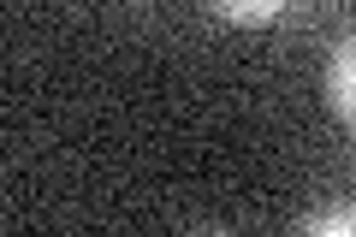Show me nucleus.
Returning <instances> with one entry per match:
<instances>
[{"label":"nucleus","mask_w":356,"mask_h":237,"mask_svg":"<svg viewBox=\"0 0 356 237\" xmlns=\"http://www.w3.org/2000/svg\"><path fill=\"white\" fill-rule=\"evenodd\" d=\"M327 101L344 125H356V36H344L327 60Z\"/></svg>","instance_id":"obj_1"},{"label":"nucleus","mask_w":356,"mask_h":237,"mask_svg":"<svg viewBox=\"0 0 356 237\" xmlns=\"http://www.w3.org/2000/svg\"><path fill=\"white\" fill-rule=\"evenodd\" d=\"M297 237H356V208L332 202V208L309 213V220H303V231H297Z\"/></svg>","instance_id":"obj_2"},{"label":"nucleus","mask_w":356,"mask_h":237,"mask_svg":"<svg viewBox=\"0 0 356 237\" xmlns=\"http://www.w3.org/2000/svg\"><path fill=\"white\" fill-rule=\"evenodd\" d=\"M280 13H285L280 0H214V18H232V24H267Z\"/></svg>","instance_id":"obj_3"},{"label":"nucleus","mask_w":356,"mask_h":237,"mask_svg":"<svg viewBox=\"0 0 356 237\" xmlns=\"http://www.w3.org/2000/svg\"><path fill=\"white\" fill-rule=\"evenodd\" d=\"M191 237H232V231H220V225H202V231H191Z\"/></svg>","instance_id":"obj_4"}]
</instances>
